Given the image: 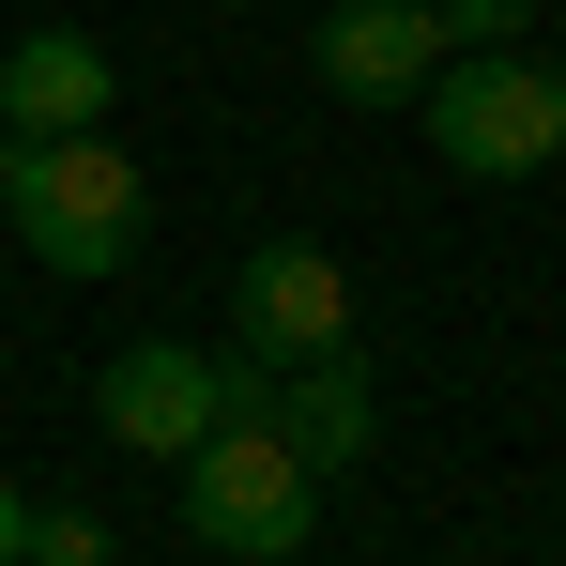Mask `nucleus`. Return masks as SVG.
<instances>
[{"mask_svg":"<svg viewBox=\"0 0 566 566\" xmlns=\"http://www.w3.org/2000/svg\"><path fill=\"white\" fill-rule=\"evenodd\" d=\"M429 62H444V15H429V0H353V15H322V93L337 107L429 93Z\"/></svg>","mask_w":566,"mask_h":566,"instance_id":"obj_7","label":"nucleus"},{"mask_svg":"<svg viewBox=\"0 0 566 566\" xmlns=\"http://www.w3.org/2000/svg\"><path fill=\"white\" fill-rule=\"evenodd\" d=\"M230 382H245V413H261L306 474H353V460H368V429H382L368 353H353V337H337V353H291V368H230Z\"/></svg>","mask_w":566,"mask_h":566,"instance_id":"obj_5","label":"nucleus"},{"mask_svg":"<svg viewBox=\"0 0 566 566\" xmlns=\"http://www.w3.org/2000/svg\"><path fill=\"white\" fill-rule=\"evenodd\" d=\"M552 107H566V77H552Z\"/></svg>","mask_w":566,"mask_h":566,"instance_id":"obj_12","label":"nucleus"},{"mask_svg":"<svg viewBox=\"0 0 566 566\" xmlns=\"http://www.w3.org/2000/svg\"><path fill=\"white\" fill-rule=\"evenodd\" d=\"M15 536H31V490H15V474H0V566H15Z\"/></svg>","mask_w":566,"mask_h":566,"instance_id":"obj_11","label":"nucleus"},{"mask_svg":"<svg viewBox=\"0 0 566 566\" xmlns=\"http://www.w3.org/2000/svg\"><path fill=\"white\" fill-rule=\"evenodd\" d=\"M429 138H444V169H474V185H536V169L566 154L552 62H521V46H474V62H429Z\"/></svg>","mask_w":566,"mask_h":566,"instance_id":"obj_3","label":"nucleus"},{"mask_svg":"<svg viewBox=\"0 0 566 566\" xmlns=\"http://www.w3.org/2000/svg\"><path fill=\"white\" fill-rule=\"evenodd\" d=\"M185 536H214L230 566H291L306 536H322V474L291 460L261 413H230V429L185 444Z\"/></svg>","mask_w":566,"mask_h":566,"instance_id":"obj_2","label":"nucleus"},{"mask_svg":"<svg viewBox=\"0 0 566 566\" xmlns=\"http://www.w3.org/2000/svg\"><path fill=\"white\" fill-rule=\"evenodd\" d=\"M230 337H245V368L337 353V337H353V276H337L322 245H261V261L230 276Z\"/></svg>","mask_w":566,"mask_h":566,"instance_id":"obj_6","label":"nucleus"},{"mask_svg":"<svg viewBox=\"0 0 566 566\" xmlns=\"http://www.w3.org/2000/svg\"><path fill=\"white\" fill-rule=\"evenodd\" d=\"M0 214H15V245L46 261V276L107 291L123 261H138V169L93 138H0Z\"/></svg>","mask_w":566,"mask_h":566,"instance_id":"obj_1","label":"nucleus"},{"mask_svg":"<svg viewBox=\"0 0 566 566\" xmlns=\"http://www.w3.org/2000/svg\"><path fill=\"white\" fill-rule=\"evenodd\" d=\"M107 93H123V77H107L93 31H15V46H0V138H93Z\"/></svg>","mask_w":566,"mask_h":566,"instance_id":"obj_8","label":"nucleus"},{"mask_svg":"<svg viewBox=\"0 0 566 566\" xmlns=\"http://www.w3.org/2000/svg\"><path fill=\"white\" fill-rule=\"evenodd\" d=\"M230 413H245V382L214 368V353H185V337H138V353L93 368V429L138 444V460H185L199 429H230Z\"/></svg>","mask_w":566,"mask_h":566,"instance_id":"obj_4","label":"nucleus"},{"mask_svg":"<svg viewBox=\"0 0 566 566\" xmlns=\"http://www.w3.org/2000/svg\"><path fill=\"white\" fill-rule=\"evenodd\" d=\"M429 15H444V46H505L521 31V0H429Z\"/></svg>","mask_w":566,"mask_h":566,"instance_id":"obj_10","label":"nucleus"},{"mask_svg":"<svg viewBox=\"0 0 566 566\" xmlns=\"http://www.w3.org/2000/svg\"><path fill=\"white\" fill-rule=\"evenodd\" d=\"M123 536H107L93 505H31V536H15V566H107Z\"/></svg>","mask_w":566,"mask_h":566,"instance_id":"obj_9","label":"nucleus"}]
</instances>
